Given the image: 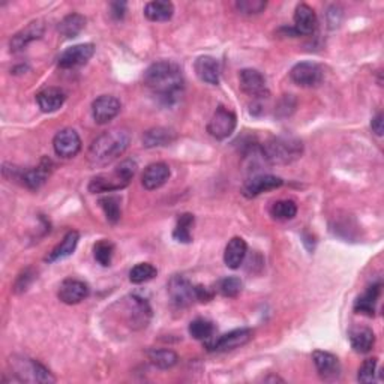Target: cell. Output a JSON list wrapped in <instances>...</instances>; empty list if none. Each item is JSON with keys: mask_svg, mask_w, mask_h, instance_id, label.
Masks as SVG:
<instances>
[{"mask_svg": "<svg viewBox=\"0 0 384 384\" xmlns=\"http://www.w3.org/2000/svg\"><path fill=\"white\" fill-rule=\"evenodd\" d=\"M144 84L164 104H173L185 87L182 69L171 60H161L146 69Z\"/></svg>", "mask_w": 384, "mask_h": 384, "instance_id": "obj_1", "label": "cell"}, {"mask_svg": "<svg viewBox=\"0 0 384 384\" xmlns=\"http://www.w3.org/2000/svg\"><path fill=\"white\" fill-rule=\"evenodd\" d=\"M131 137L125 129L107 131L90 144L89 152H87V161L92 167H106L126 152Z\"/></svg>", "mask_w": 384, "mask_h": 384, "instance_id": "obj_2", "label": "cell"}, {"mask_svg": "<svg viewBox=\"0 0 384 384\" xmlns=\"http://www.w3.org/2000/svg\"><path fill=\"white\" fill-rule=\"evenodd\" d=\"M265 161L270 165H287L298 161L303 153V143L290 135L272 137L261 147Z\"/></svg>", "mask_w": 384, "mask_h": 384, "instance_id": "obj_3", "label": "cell"}, {"mask_svg": "<svg viewBox=\"0 0 384 384\" xmlns=\"http://www.w3.org/2000/svg\"><path fill=\"white\" fill-rule=\"evenodd\" d=\"M137 173V162L134 160H126L120 162L119 167L110 174H99L95 176L89 183V191L92 194L101 192H115L126 188Z\"/></svg>", "mask_w": 384, "mask_h": 384, "instance_id": "obj_4", "label": "cell"}, {"mask_svg": "<svg viewBox=\"0 0 384 384\" xmlns=\"http://www.w3.org/2000/svg\"><path fill=\"white\" fill-rule=\"evenodd\" d=\"M11 368L15 378L19 381L26 383H55L56 378L53 377L46 366L39 363L38 361L29 359V357H19L15 356L11 359Z\"/></svg>", "mask_w": 384, "mask_h": 384, "instance_id": "obj_5", "label": "cell"}, {"mask_svg": "<svg viewBox=\"0 0 384 384\" xmlns=\"http://www.w3.org/2000/svg\"><path fill=\"white\" fill-rule=\"evenodd\" d=\"M126 323L131 329L138 330L147 327L152 318V309L144 299L138 298V296H129L125 299L124 303Z\"/></svg>", "mask_w": 384, "mask_h": 384, "instance_id": "obj_6", "label": "cell"}, {"mask_svg": "<svg viewBox=\"0 0 384 384\" xmlns=\"http://www.w3.org/2000/svg\"><path fill=\"white\" fill-rule=\"evenodd\" d=\"M236 125H238V119L234 113L225 107H218L212 119L209 120L207 133L216 140H225L234 133Z\"/></svg>", "mask_w": 384, "mask_h": 384, "instance_id": "obj_7", "label": "cell"}, {"mask_svg": "<svg viewBox=\"0 0 384 384\" xmlns=\"http://www.w3.org/2000/svg\"><path fill=\"white\" fill-rule=\"evenodd\" d=\"M252 336H254V332L251 329H236L233 332H229L218 339H209L207 341V350L209 352H231L236 348L243 347L248 344Z\"/></svg>", "mask_w": 384, "mask_h": 384, "instance_id": "obj_8", "label": "cell"}, {"mask_svg": "<svg viewBox=\"0 0 384 384\" xmlns=\"http://www.w3.org/2000/svg\"><path fill=\"white\" fill-rule=\"evenodd\" d=\"M169 294L171 302L177 308H186L197 300L195 299V287L192 285L185 276L174 275L169 281Z\"/></svg>", "mask_w": 384, "mask_h": 384, "instance_id": "obj_9", "label": "cell"}, {"mask_svg": "<svg viewBox=\"0 0 384 384\" xmlns=\"http://www.w3.org/2000/svg\"><path fill=\"white\" fill-rule=\"evenodd\" d=\"M239 81H240L242 92L251 96V98L261 99V98H267L269 96L266 78L260 71H257V69H252V68L242 69L239 74Z\"/></svg>", "mask_w": 384, "mask_h": 384, "instance_id": "obj_10", "label": "cell"}, {"mask_svg": "<svg viewBox=\"0 0 384 384\" xmlns=\"http://www.w3.org/2000/svg\"><path fill=\"white\" fill-rule=\"evenodd\" d=\"M53 147L60 158H74L81 151V138L75 129L65 128L55 135Z\"/></svg>", "mask_w": 384, "mask_h": 384, "instance_id": "obj_11", "label": "cell"}, {"mask_svg": "<svg viewBox=\"0 0 384 384\" xmlns=\"http://www.w3.org/2000/svg\"><path fill=\"white\" fill-rule=\"evenodd\" d=\"M290 78L294 84L300 87H317L325 78V73L317 64L300 62L291 68Z\"/></svg>", "mask_w": 384, "mask_h": 384, "instance_id": "obj_12", "label": "cell"}, {"mask_svg": "<svg viewBox=\"0 0 384 384\" xmlns=\"http://www.w3.org/2000/svg\"><path fill=\"white\" fill-rule=\"evenodd\" d=\"M122 110V104L111 95H102L99 98H96L92 104V116L98 125H106L111 122Z\"/></svg>", "mask_w": 384, "mask_h": 384, "instance_id": "obj_13", "label": "cell"}, {"mask_svg": "<svg viewBox=\"0 0 384 384\" xmlns=\"http://www.w3.org/2000/svg\"><path fill=\"white\" fill-rule=\"evenodd\" d=\"M312 361L314 365H316L321 380L332 383L339 380V377H341V363H339L338 357L335 354L317 350L312 353Z\"/></svg>", "mask_w": 384, "mask_h": 384, "instance_id": "obj_14", "label": "cell"}, {"mask_svg": "<svg viewBox=\"0 0 384 384\" xmlns=\"http://www.w3.org/2000/svg\"><path fill=\"white\" fill-rule=\"evenodd\" d=\"M95 55V46L93 44H78V46L69 47L65 50L59 57V68L62 69H71L86 65L92 56Z\"/></svg>", "mask_w": 384, "mask_h": 384, "instance_id": "obj_15", "label": "cell"}, {"mask_svg": "<svg viewBox=\"0 0 384 384\" xmlns=\"http://www.w3.org/2000/svg\"><path fill=\"white\" fill-rule=\"evenodd\" d=\"M284 185V180L281 177L272 176V174H258V176L251 177L245 182V185L242 188V194L247 198L258 197L263 192L278 189Z\"/></svg>", "mask_w": 384, "mask_h": 384, "instance_id": "obj_16", "label": "cell"}, {"mask_svg": "<svg viewBox=\"0 0 384 384\" xmlns=\"http://www.w3.org/2000/svg\"><path fill=\"white\" fill-rule=\"evenodd\" d=\"M90 288L86 282L80 281V279H65V281L60 284L57 296L59 299L66 305H77L83 302L84 299L89 298Z\"/></svg>", "mask_w": 384, "mask_h": 384, "instance_id": "obj_17", "label": "cell"}, {"mask_svg": "<svg viewBox=\"0 0 384 384\" xmlns=\"http://www.w3.org/2000/svg\"><path fill=\"white\" fill-rule=\"evenodd\" d=\"M44 30H46V28H44L42 21L37 20V21L29 23L23 30H20L19 33H15L12 37V39L10 42L11 51H14V53L23 51L33 41L41 39L42 35H44Z\"/></svg>", "mask_w": 384, "mask_h": 384, "instance_id": "obj_18", "label": "cell"}, {"mask_svg": "<svg viewBox=\"0 0 384 384\" xmlns=\"http://www.w3.org/2000/svg\"><path fill=\"white\" fill-rule=\"evenodd\" d=\"M194 69L197 77L202 80L203 83L216 86L220 84L221 80V65L218 60L212 56H200L195 64H194Z\"/></svg>", "mask_w": 384, "mask_h": 384, "instance_id": "obj_19", "label": "cell"}, {"mask_svg": "<svg viewBox=\"0 0 384 384\" xmlns=\"http://www.w3.org/2000/svg\"><path fill=\"white\" fill-rule=\"evenodd\" d=\"M317 14L307 3L296 6L294 11V30L298 35H312L317 30Z\"/></svg>", "mask_w": 384, "mask_h": 384, "instance_id": "obj_20", "label": "cell"}, {"mask_svg": "<svg viewBox=\"0 0 384 384\" xmlns=\"http://www.w3.org/2000/svg\"><path fill=\"white\" fill-rule=\"evenodd\" d=\"M169 177H170L169 165L165 162H153L146 167L142 177V183L147 191H155L165 185Z\"/></svg>", "mask_w": 384, "mask_h": 384, "instance_id": "obj_21", "label": "cell"}, {"mask_svg": "<svg viewBox=\"0 0 384 384\" xmlns=\"http://www.w3.org/2000/svg\"><path fill=\"white\" fill-rule=\"evenodd\" d=\"M50 169L51 162L50 160H42L41 165H38L37 169H29L19 173V179L23 182L24 186H28L29 189H39L44 183L47 182L50 176Z\"/></svg>", "mask_w": 384, "mask_h": 384, "instance_id": "obj_22", "label": "cell"}, {"mask_svg": "<svg viewBox=\"0 0 384 384\" xmlns=\"http://www.w3.org/2000/svg\"><path fill=\"white\" fill-rule=\"evenodd\" d=\"M66 95L59 87H47L37 95V102L44 113H55L64 106Z\"/></svg>", "mask_w": 384, "mask_h": 384, "instance_id": "obj_23", "label": "cell"}, {"mask_svg": "<svg viewBox=\"0 0 384 384\" xmlns=\"http://www.w3.org/2000/svg\"><path fill=\"white\" fill-rule=\"evenodd\" d=\"M348 338H350V344L353 350L361 354L369 353L375 345V335L369 327L356 326L350 330Z\"/></svg>", "mask_w": 384, "mask_h": 384, "instance_id": "obj_24", "label": "cell"}, {"mask_svg": "<svg viewBox=\"0 0 384 384\" xmlns=\"http://www.w3.org/2000/svg\"><path fill=\"white\" fill-rule=\"evenodd\" d=\"M381 294V284H372L371 287L366 288V291L361 296L359 299L354 303V311L357 314H363V316L374 317L375 316V308H377V302Z\"/></svg>", "mask_w": 384, "mask_h": 384, "instance_id": "obj_25", "label": "cell"}, {"mask_svg": "<svg viewBox=\"0 0 384 384\" xmlns=\"http://www.w3.org/2000/svg\"><path fill=\"white\" fill-rule=\"evenodd\" d=\"M247 252H248L247 242L242 238H233L229 242V245L225 247V252H224L225 266L233 270L239 269L243 263V260L247 257Z\"/></svg>", "mask_w": 384, "mask_h": 384, "instance_id": "obj_26", "label": "cell"}, {"mask_svg": "<svg viewBox=\"0 0 384 384\" xmlns=\"http://www.w3.org/2000/svg\"><path fill=\"white\" fill-rule=\"evenodd\" d=\"M78 240H80V234H78V231H75V230L68 231L65 234L64 240L60 242L59 245L47 256V258H46L47 263H55V261H60L69 256H73L77 245H78Z\"/></svg>", "mask_w": 384, "mask_h": 384, "instance_id": "obj_27", "label": "cell"}, {"mask_svg": "<svg viewBox=\"0 0 384 384\" xmlns=\"http://www.w3.org/2000/svg\"><path fill=\"white\" fill-rule=\"evenodd\" d=\"M174 14V5L167 0H153L144 6V15L153 23L169 21Z\"/></svg>", "mask_w": 384, "mask_h": 384, "instance_id": "obj_28", "label": "cell"}, {"mask_svg": "<svg viewBox=\"0 0 384 384\" xmlns=\"http://www.w3.org/2000/svg\"><path fill=\"white\" fill-rule=\"evenodd\" d=\"M174 140H176V133L169 128H152L144 133L143 135V146L147 149H152V147H162L171 144Z\"/></svg>", "mask_w": 384, "mask_h": 384, "instance_id": "obj_29", "label": "cell"}, {"mask_svg": "<svg viewBox=\"0 0 384 384\" xmlns=\"http://www.w3.org/2000/svg\"><path fill=\"white\" fill-rule=\"evenodd\" d=\"M86 28V19L81 14H69L65 19L59 23V32L64 35L65 38H75L80 35Z\"/></svg>", "mask_w": 384, "mask_h": 384, "instance_id": "obj_30", "label": "cell"}, {"mask_svg": "<svg viewBox=\"0 0 384 384\" xmlns=\"http://www.w3.org/2000/svg\"><path fill=\"white\" fill-rule=\"evenodd\" d=\"M147 357H149L152 365L160 369H170L179 361L177 354L173 350H169V348H153V350L147 353Z\"/></svg>", "mask_w": 384, "mask_h": 384, "instance_id": "obj_31", "label": "cell"}, {"mask_svg": "<svg viewBox=\"0 0 384 384\" xmlns=\"http://www.w3.org/2000/svg\"><path fill=\"white\" fill-rule=\"evenodd\" d=\"M192 227H194V215L183 213L177 218L176 227L173 230V238L179 243L192 242Z\"/></svg>", "mask_w": 384, "mask_h": 384, "instance_id": "obj_32", "label": "cell"}, {"mask_svg": "<svg viewBox=\"0 0 384 384\" xmlns=\"http://www.w3.org/2000/svg\"><path fill=\"white\" fill-rule=\"evenodd\" d=\"M270 215L278 221H290L298 215V206L293 200H279L270 207Z\"/></svg>", "mask_w": 384, "mask_h": 384, "instance_id": "obj_33", "label": "cell"}, {"mask_svg": "<svg viewBox=\"0 0 384 384\" xmlns=\"http://www.w3.org/2000/svg\"><path fill=\"white\" fill-rule=\"evenodd\" d=\"M189 334L194 339H198V341H209V339H212L215 334V326L212 321H209L206 318H197L194 321H191Z\"/></svg>", "mask_w": 384, "mask_h": 384, "instance_id": "obj_34", "label": "cell"}, {"mask_svg": "<svg viewBox=\"0 0 384 384\" xmlns=\"http://www.w3.org/2000/svg\"><path fill=\"white\" fill-rule=\"evenodd\" d=\"M99 206L102 207L104 213H106L107 221L110 224H117L122 215L120 209V198L116 195H106L99 198Z\"/></svg>", "mask_w": 384, "mask_h": 384, "instance_id": "obj_35", "label": "cell"}, {"mask_svg": "<svg viewBox=\"0 0 384 384\" xmlns=\"http://www.w3.org/2000/svg\"><path fill=\"white\" fill-rule=\"evenodd\" d=\"M156 275H158V270L151 263H138L131 269L129 281L133 284H144L153 279Z\"/></svg>", "mask_w": 384, "mask_h": 384, "instance_id": "obj_36", "label": "cell"}, {"mask_svg": "<svg viewBox=\"0 0 384 384\" xmlns=\"http://www.w3.org/2000/svg\"><path fill=\"white\" fill-rule=\"evenodd\" d=\"M243 288V282L238 276H227L216 284V291L224 298H238Z\"/></svg>", "mask_w": 384, "mask_h": 384, "instance_id": "obj_37", "label": "cell"}, {"mask_svg": "<svg viewBox=\"0 0 384 384\" xmlns=\"http://www.w3.org/2000/svg\"><path fill=\"white\" fill-rule=\"evenodd\" d=\"M95 260L104 267H108L113 261V256H115V245L108 240H101L95 245L93 248Z\"/></svg>", "mask_w": 384, "mask_h": 384, "instance_id": "obj_38", "label": "cell"}, {"mask_svg": "<svg viewBox=\"0 0 384 384\" xmlns=\"http://www.w3.org/2000/svg\"><path fill=\"white\" fill-rule=\"evenodd\" d=\"M266 6L267 3L263 2V0H239V2L236 3L238 11L245 15H256L263 12L266 10Z\"/></svg>", "mask_w": 384, "mask_h": 384, "instance_id": "obj_39", "label": "cell"}, {"mask_svg": "<svg viewBox=\"0 0 384 384\" xmlns=\"http://www.w3.org/2000/svg\"><path fill=\"white\" fill-rule=\"evenodd\" d=\"M375 375H377V359H366L362 366L359 368V374H357V380L361 383H374Z\"/></svg>", "mask_w": 384, "mask_h": 384, "instance_id": "obj_40", "label": "cell"}, {"mask_svg": "<svg viewBox=\"0 0 384 384\" xmlns=\"http://www.w3.org/2000/svg\"><path fill=\"white\" fill-rule=\"evenodd\" d=\"M33 281V273H32V270L30 269H26L24 272L17 278V281L14 284V291L15 293H23L28 290V287L32 284Z\"/></svg>", "mask_w": 384, "mask_h": 384, "instance_id": "obj_41", "label": "cell"}, {"mask_svg": "<svg viewBox=\"0 0 384 384\" xmlns=\"http://www.w3.org/2000/svg\"><path fill=\"white\" fill-rule=\"evenodd\" d=\"M126 12V3L125 2H113L111 3V15L115 20H122Z\"/></svg>", "mask_w": 384, "mask_h": 384, "instance_id": "obj_42", "label": "cell"}, {"mask_svg": "<svg viewBox=\"0 0 384 384\" xmlns=\"http://www.w3.org/2000/svg\"><path fill=\"white\" fill-rule=\"evenodd\" d=\"M371 128H372V133L375 135L381 137L384 133V124H383V113H377L375 117H372L371 120Z\"/></svg>", "mask_w": 384, "mask_h": 384, "instance_id": "obj_43", "label": "cell"}, {"mask_svg": "<svg viewBox=\"0 0 384 384\" xmlns=\"http://www.w3.org/2000/svg\"><path fill=\"white\" fill-rule=\"evenodd\" d=\"M213 293L209 290V288L203 287V285H197L195 287V299L200 302H209L212 300Z\"/></svg>", "mask_w": 384, "mask_h": 384, "instance_id": "obj_44", "label": "cell"}]
</instances>
